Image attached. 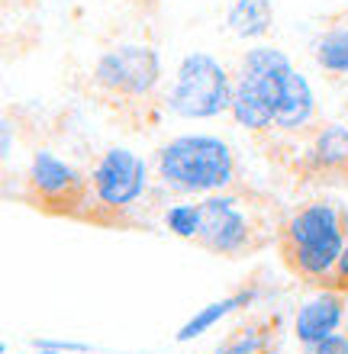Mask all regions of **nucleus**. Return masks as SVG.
Returning <instances> with one entry per match:
<instances>
[{
    "instance_id": "nucleus-1",
    "label": "nucleus",
    "mask_w": 348,
    "mask_h": 354,
    "mask_svg": "<svg viewBox=\"0 0 348 354\" xmlns=\"http://www.w3.org/2000/svg\"><path fill=\"white\" fill-rule=\"evenodd\" d=\"M229 116L252 136H306L316 126V93L284 48L262 42L239 58Z\"/></svg>"
},
{
    "instance_id": "nucleus-2",
    "label": "nucleus",
    "mask_w": 348,
    "mask_h": 354,
    "mask_svg": "<svg viewBox=\"0 0 348 354\" xmlns=\"http://www.w3.org/2000/svg\"><path fill=\"white\" fill-rule=\"evenodd\" d=\"M200 232L197 248L217 258H248L277 242V232L287 216L271 194L258 187L235 184L223 194L200 200Z\"/></svg>"
},
{
    "instance_id": "nucleus-3",
    "label": "nucleus",
    "mask_w": 348,
    "mask_h": 354,
    "mask_svg": "<svg viewBox=\"0 0 348 354\" xmlns=\"http://www.w3.org/2000/svg\"><path fill=\"white\" fill-rule=\"evenodd\" d=\"M348 245V206L332 196H316L287 213L277 232V254L291 277L326 287Z\"/></svg>"
},
{
    "instance_id": "nucleus-4",
    "label": "nucleus",
    "mask_w": 348,
    "mask_h": 354,
    "mask_svg": "<svg viewBox=\"0 0 348 354\" xmlns=\"http://www.w3.org/2000/svg\"><path fill=\"white\" fill-rule=\"evenodd\" d=\"M152 174L174 196H213L239 184V161L219 136H174L155 151Z\"/></svg>"
},
{
    "instance_id": "nucleus-5",
    "label": "nucleus",
    "mask_w": 348,
    "mask_h": 354,
    "mask_svg": "<svg viewBox=\"0 0 348 354\" xmlns=\"http://www.w3.org/2000/svg\"><path fill=\"white\" fill-rule=\"evenodd\" d=\"M152 187V165L132 149L113 145L91 168V206L84 223L129 225L136 206Z\"/></svg>"
},
{
    "instance_id": "nucleus-6",
    "label": "nucleus",
    "mask_w": 348,
    "mask_h": 354,
    "mask_svg": "<svg viewBox=\"0 0 348 354\" xmlns=\"http://www.w3.org/2000/svg\"><path fill=\"white\" fill-rule=\"evenodd\" d=\"M235 75L210 52H187L178 62L174 84L165 91V110L181 120H213L232 106Z\"/></svg>"
},
{
    "instance_id": "nucleus-7",
    "label": "nucleus",
    "mask_w": 348,
    "mask_h": 354,
    "mask_svg": "<svg viewBox=\"0 0 348 354\" xmlns=\"http://www.w3.org/2000/svg\"><path fill=\"white\" fill-rule=\"evenodd\" d=\"M91 81L107 103L142 106L161 84V58L149 42H120L97 55Z\"/></svg>"
},
{
    "instance_id": "nucleus-8",
    "label": "nucleus",
    "mask_w": 348,
    "mask_h": 354,
    "mask_svg": "<svg viewBox=\"0 0 348 354\" xmlns=\"http://www.w3.org/2000/svg\"><path fill=\"white\" fill-rule=\"evenodd\" d=\"M23 203L46 216H68V219H84L91 206V174L75 168L71 161L58 158L55 151L39 149L23 174Z\"/></svg>"
},
{
    "instance_id": "nucleus-9",
    "label": "nucleus",
    "mask_w": 348,
    "mask_h": 354,
    "mask_svg": "<svg viewBox=\"0 0 348 354\" xmlns=\"http://www.w3.org/2000/svg\"><path fill=\"white\" fill-rule=\"evenodd\" d=\"M303 151L297 161L310 184L348 187V126L345 122H316L303 136Z\"/></svg>"
},
{
    "instance_id": "nucleus-10",
    "label": "nucleus",
    "mask_w": 348,
    "mask_h": 354,
    "mask_svg": "<svg viewBox=\"0 0 348 354\" xmlns=\"http://www.w3.org/2000/svg\"><path fill=\"white\" fill-rule=\"evenodd\" d=\"M345 309H348V297L329 287H322L320 293L303 299L297 316H293V335H297V342L303 348H310L316 342H322V338H329L332 332H342Z\"/></svg>"
},
{
    "instance_id": "nucleus-11",
    "label": "nucleus",
    "mask_w": 348,
    "mask_h": 354,
    "mask_svg": "<svg viewBox=\"0 0 348 354\" xmlns=\"http://www.w3.org/2000/svg\"><path fill=\"white\" fill-rule=\"evenodd\" d=\"M262 299V290L255 287V283H248V287L235 290V293H229V297L223 299H213V303H207V306H200L194 316L184 322V326L178 328V335H174V342L178 345H187V342H194V338L207 335L213 326H219L226 316H232V313H239V309H248L255 306Z\"/></svg>"
},
{
    "instance_id": "nucleus-12",
    "label": "nucleus",
    "mask_w": 348,
    "mask_h": 354,
    "mask_svg": "<svg viewBox=\"0 0 348 354\" xmlns=\"http://www.w3.org/2000/svg\"><path fill=\"white\" fill-rule=\"evenodd\" d=\"M310 52L322 75L348 77V10L326 19V26L313 36Z\"/></svg>"
},
{
    "instance_id": "nucleus-13",
    "label": "nucleus",
    "mask_w": 348,
    "mask_h": 354,
    "mask_svg": "<svg viewBox=\"0 0 348 354\" xmlns=\"http://www.w3.org/2000/svg\"><path fill=\"white\" fill-rule=\"evenodd\" d=\"M277 332H281V316H252L219 342L217 354H274Z\"/></svg>"
},
{
    "instance_id": "nucleus-14",
    "label": "nucleus",
    "mask_w": 348,
    "mask_h": 354,
    "mask_svg": "<svg viewBox=\"0 0 348 354\" xmlns=\"http://www.w3.org/2000/svg\"><path fill=\"white\" fill-rule=\"evenodd\" d=\"M223 26L242 42H262L274 29V3L271 0H232Z\"/></svg>"
},
{
    "instance_id": "nucleus-15",
    "label": "nucleus",
    "mask_w": 348,
    "mask_h": 354,
    "mask_svg": "<svg viewBox=\"0 0 348 354\" xmlns=\"http://www.w3.org/2000/svg\"><path fill=\"white\" fill-rule=\"evenodd\" d=\"M200 200L197 203H171L165 213H161V219H165V229H168L171 235H178V239H184V242H194L200 232Z\"/></svg>"
},
{
    "instance_id": "nucleus-16",
    "label": "nucleus",
    "mask_w": 348,
    "mask_h": 354,
    "mask_svg": "<svg viewBox=\"0 0 348 354\" xmlns=\"http://www.w3.org/2000/svg\"><path fill=\"white\" fill-rule=\"evenodd\" d=\"M33 351H55V354H87L94 351V345H87V342H68V338H33L29 342Z\"/></svg>"
},
{
    "instance_id": "nucleus-17",
    "label": "nucleus",
    "mask_w": 348,
    "mask_h": 354,
    "mask_svg": "<svg viewBox=\"0 0 348 354\" xmlns=\"http://www.w3.org/2000/svg\"><path fill=\"white\" fill-rule=\"evenodd\" d=\"M306 354H348V332H332L329 338H322L316 345L303 348Z\"/></svg>"
},
{
    "instance_id": "nucleus-18",
    "label": "nucleus",
    "mask_w": 348,
    "mask_h": 354,
    "mask_svg": "<svg viewBox=\"0 0 348 354\" xmlns=\"http://www.w3.org/2000/svg\"><path fill=\"white\" fill-rule=\"evenodd\" d=\"M329 290H339V293H345L348 297V245H345V252H342L339 264H336V270H332V277L329 283H326Z\"/></svg>"
},
{
    "instance_id": "nucleus-19",
    "label": "nucleus",
    "mask_w": 348,
    "mask_h": 354,
    "mask_svg": "<svg viewBox=\"0 0 348 354\" xmlns=\"http://www.w3.org/2000/svg\"><path fill=\"white\" fill-rule=\"evenodd\" d=\"M0 155L3 158L13 155V126H10V120H3V126H0Z\"/></svg>"
},
{
    "instance_id": "nucleus-20",
    "label": "nucleus",
    "mask_w": 348,
    "mask_h": 354,
    "mask_svg": "<svg viewBox=\"0 0 348 354\" xmlns=\"http://www.w3.org/2000/svg\"><path fill=\"white\" fill-rule=\"evenodd\" d=\"M345 113H348V93H345Z\"/></svg>"
}]
</instances>
